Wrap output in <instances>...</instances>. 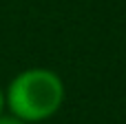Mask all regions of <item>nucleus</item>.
Masks as SVG:
<instances>
[{
	"instance_id": "f257e3e1",
	"label": "nucleus",
	"mask_w": 126,
	"mask_h": 124,
	"mask_svg": "<svg viewBox=\"0 0 126 124\" xmlns=\"http://www.w3.org/2000/svg\"><path fill=\"white\" fill-rule=\"evenodd\" d=\"M64 100L62 80L49 69L22 71L7 91V104L16 120L40 122L51 118Z\"/></svg>"
},
{
	"instance_id": "f03ea898",
	"label": "nucleus",
	"mask_w": 126,
	"mask_h": 124,
	"mask_svg": "<svg viewBox=\"0 0 126 124\" xmlns=\"http://www.w3.org/2000/svg\"><path fill=\"white\" fill-rule=\"evenodd\" d=\"M0 124H24V122H20L16 118H0Z\"/></svg>"
},
{
	"instance_id": "7ed1b4c3",
	"label": "nucleus",
	"mask_w": 126,
	"mask_h": 124,
	"mask_svg": "<svg viewBox=\"0 0 126 124\" xmlns=\"http://www.w3.org/2000/svg\"><path fill=\"white\" fill-rule=\"evenodd\" d=\"M2 106H4V95H2V91H0V113H2Z\"/></svg>"
}]
</instances>
